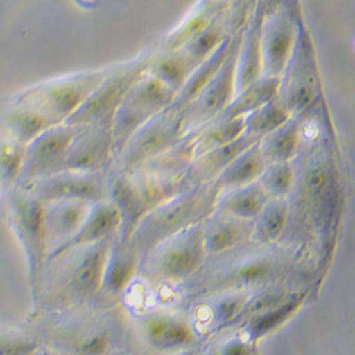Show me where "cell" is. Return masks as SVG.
Listing matches in <instances>:
<instances>
[{
  "label": "cell",
  "mask_w": 355,
  "mask_h": 355,
  "mask_svg": "<svg viewBox=\"0 0 355 355\" xmlns=\"http://www.w3.org/2000/svg\"><path fill=\"white\" fill-rule=\"evenodd\" d=\"M219 193L214 182H203L157 206L141 220L131 239L138 254L151 253L176 233L208 219L215 209Z\"/></svg>",
  "instance_id": "obj_1"
},
{
  "label": "cell",
  "mask_w": 355,
  "mask_h": 355,
  "mask_svg": "<svg viewBox=\"0 0 355 355\" xmlns=\"http://www.w3.org/2000/svg\"><path fill=\"white\" fill-rule=\"evenodd\" d=\"M176 94L145 71L128 90L112 118L114 153L121 154L132 135L148 121L172 105Z\"/></svg>",
  "instance_id": "obj_2"
},
{
  "label": "cell",
  "mask_w": 355,
  "mask_h": 355,
  "mask_svg": "<svg viewBox=\"0 0 355 355\" xmlns=\"http://www.w3.org/2000/svg\"><path fill=\"white\" fill-rule=\"evenodd\" d=\"M12 226L26 259L27 279L33 300H37L50 243L44 203L33 195H20L12 203Z\"/></svg>",
  "instance_id": "obj_3"
},
{
  "label": "cell",
  "mask_w": 355,
  "mask_h": 355,
  "mask_svg": "<svg viewBox=\"0 0 355 355\" xmlns=\"http://www.w3.org/2000/svg\"><path fill=\"white\" fill-rule=\"evenodd\" d=\"M320 78L311 36L300 21L290 60L280 77L277 100L293 116H304L315 104Z\"/></svg>",
  "instance_id": "obj_4"
},
{
  "label": "cell",
  "mask_w": 355,
  "mask_h": 355,
  "mask_svg": "<svg viewBox=\"0 0 355 355\" xmlns=\"http://www.w3.org/2000/svg\"><path fill=\"white\" fill-rule=\"evenodd\" d=\"M187 134L184 110L169 105L142 125L127 142L121 155L125 169L135 171L139 166L158 159L180 144Z\"/></svg>",
  "instance_id": "obj_5"
},
{
  "label": "cell",
  "mask_w": 355,
  "mask_h": 355,
  "mask_svg": "<svg viewBox=\"0 0 355 355\" xmlns=\"http://www.w3.org/2000/svg\"><path fill=\"white\" fill-rule=\"evenodd\" d=\"M300 12L295 0H284L280 8L261 21V77L280 78L295 46Z\"/></svg>",
  "instance_id": "obj_6"
},
{
  "label": "cell",
  "mask_w": 355,
  "mask_h": 355,
  "mask_svg": "<svg viewBox=\"0 0 355 355\" xmlns=\"http://www.w3.org/2000/svg\"><path fill=\"white\" fill-rule=\"evenodd\" d=\"M151 253H155L151 270L158 279L181 282L193 276L208 257L203 223L176 233L158 245Z\"/></svg>",
  "instance_id": "obj_7"
},
{
  "label": "cell",
  "mask_w": 355,
  "mask_h": 355,
  "mask_svg": "<svg viewBox=\"0 0 355 355\" xmlns=\"http://www.w3.org/2000/svg\"><path fill=\"white\" fill-rule=\"evenodd\" d=\"M148 64L150 60L135 62L114 74L105 76L92 96L69 118L67 124L73 127L112 125L118 105L121 104L132 84L146 71Z\"/></svg>",
  "instance_id": "obj_8"
},
{
  "label": "cell",
  "mask_w": 355,
  "mask_h": 355,
  "mask_svg": "<svg viewBox=\"0 0 355 355\" xmlns=\"http://www.w3.org/2000/svg\"><path fill=\"white\" fill-rule=\"evenodd\" d=\"M242 33L232 36V46L225 63L202 93L184 110L187 132L198 131L214 121L236 96V60H238Z\"/></svg>",
  "instance_id": "obj_9"
},
{
  "label": "cell",
  "mask_w": 355,
  "mask_h": 355,
  "mask_svg": "<svg viewBox=\"0 0 355 355\" xmlns=\"http://www.w3.org/2000/svg\"><path fill=\"white\" fill-rule=\"evenodd\" d=\"M77 132L73 125H54L26 148L21 176L27 182L60 173L66 168L69 148Z\"/></svg>",
  "instance_id": "obj_10"
},
{
  "label": "cell",
  "mask_w": 355,
  "mask_h": 355,
  "mask_svg": "<svg viewBox=\"0 0 355 355\" xmlns=\"http://www.w3.org/2000/svg\"><path fill=\"white\" fill-rule=\"evenodd\" d=\"M32 193L43 203L57 200L101 202L105 198V187L98 173L63 171L43 180L31 182Z\"/></svg>",
  "instance_id": "obj_11"
},
{
  "label": "cell",
  "mask_w": 355,
  "mask_h": 355,
  "mask_svg": "<svg viewBox=\"0 0 355 355\" xmlns=\"http://www.w3.org/2000/svg\"><path fill=\"white\" fill-rule=\"evenodd\" d=\"M114 154L112 125L77 127L64 171L98 173Z\"/></svg>",
  "instance_id": "obj_12"
},
{
  "label": "cell",
  "mask_w": 355,
  "mask_h": 355,
  "mask_svg": "<svg viewBox=\"0 0 355 355\" xmlns=\"http://www.w3.org/2000/svg\"><path fill=\"white\" fill-rule=\"evenodd\" d=\"M104 78V74H92L51 85L42 94L39 112L47 116L53 125L69 120Z\"/></svg>",
  "instance_id": "obj_13"
},
{
  "label": "cell",
  "mask_w": 355,
  "mask_h": 355,
  "mask_svg": "<svg viewBox=\"0 0 355 355\" xmlns=\"http://www.w3.org/2000/svg\"><path fill=\"white\" fill-rule=\"evenodd\" d=\"M302 189L310 209L320 219H327L334 212L338 192L337 178L327 158L320 155L310 161L303 172Z\"/></svg>",
  "instance_id": "obj_14"
},
{
  "label": "cell",
  "mask_w": 355,
  "mask_h": 355,
  "mask_svg": "<svg viewBox=\"0 0 355 355\" xmlns=\"http://www.w3.org/2000/svg\"><path fill=\"white\" fill-rule=\"evenodd\" d=\"M93 203L84 200H57L44 203L50 243L49 259L73 239V236L78 232L90 212Z\"/></svg>",
  "instance_id": "obj_15"
},
{
  "label": "cell",
  "mask_w": 355,
  "mask_h": 355,
  "mask_svg": "<svg viewBox=\"0 0 355 355\" xmlns=\"http://www.w3.org/2000/svg\"><path fill=\"white\" fill-rule=\"evenodd\" d=\"M121 229V216L112 202H96L73 239L58 250L51 259L62 256L73 249H84L105 241Z\"/></svg>",
  "instance_id": "obj_16"
},
{
  "label": "cell",
  "mask_w": 355,
  "mask_h": 355,
  "mask_svg": "<svg viewBox=\"0 0 355 355\" xmlns=\"http://www.w3.org/2000/svg\"><path fill=\"white\" fill-rule=\"evenodd\" d=\"M110 250V241L84 248V253L76 261L69 279L71 291L78 297H93L103 290Z\"/></svg>",
  "instance_id": "obj_17"
},
{
  "label": "cell",
  "mask_w": 355,
  "mask_h": 355,
  "mask_svg": "<svg viewBox=\"0 0 355 355\" xmlns=\"http://www.w3.org/2000/svg\"><path fill=\"white\" fill-rule=\"evenodd\" d=\"M111 198L121 216V243H130L141 220L151 212L137 181L128 175L116 178L111 187Z\"/></svg>",
  "instance_id": "obj_18"
},
{
  "label": "cell",
  "mask_w": 355,
  "mask_h": 355,
  "mask_svg": "<svg viewBox=\"0 0 355 355\" xmlns=\"http://www.w3.org/2000/svg\"><path fill=\"white\" fill-rule=\"evenodd\" d=\"M256 142H259L257 138L245 132L238 139L225 144L222 146L214 148V150L205 153L193 159L195 162L191 166L188 178L195 181V185L203 182H214L216 180V176L225 168H227L236 158L241 157Z\"/></svg>",
  "instance_id": "obj_19"
},
{
  "label": "cell",
  "mask_w": 355,
  "mask_h": 355,
  "mask_svg": "<svg viewBox=\"0 0 355 355\" xmlns=\"http://www.w3.org/2000/svg\"><path fill=\"white\" fill-rule=\"evenodd\" d=\"M144 336L148 344L161 351L187 348L196 341L195 330L180 318L154 315L144 324Z\"/></svg>",
  "instance_id": "obj_20"
},
{
  "label": "cell",
  "mask_w": 355,
  "mask_h": 355,
  "mask_svg": "<svg viewBox=\"0 0 355 355\" xmlns=\"http://www.w3.org/2000/svg\"><path fill=\"white\" fill-rule=\"evenodd\" d=\"M261 21L263 20L253 16L248 28L242 33L238 60H236V93L245 90L261 78Z\"/></svg>",
  "instance_id": "obj_21"
},
{
  "label": "cell",
  "mask_w": 355,
  "mask_h": 355,
  "mask_svg": "<svg viewBox=\"0 0 355 355\" xmlns=\"http://www.w3.org/2000/svg\"><path fill=\"white\" fill-rule=\"evenodd\" d=\"M302 138V118L291 116L282 127L263 137L259 148L268 164L291 162L300 151Z\"/></svg>",
  "instance_id": "obj_22"
},
{
  "label": "cell",
  "mask_w": 355,
  "mask_h": 355,
  "mask_svg": "<svg viewBox=\"0 0 355 355\" xmlns=\"http://www.w3.org/2000/svg\"><path fill=\"white\" fill-rule=\"evenodd\" d=\"M266 166H268V162H266L260 151L259 142H256L241 157L236 158L227 168H225L216 176L214 184L219 192L242 188L257 182Z\"/></svg>",
  "instance_id": "obj_23"
},
{
  "label": "cell",
  "mask_w": 355,
  "mask_h": 355,
  "mask_svg": "<svg viewBox=\"0 0 355 355\" xmlns=\"http://www.w3.org/2000/svg\"><path fill=\"white\" fill-rule=\"evenodd\" d=\"M225 192V196L220 200L218 198L216 202L220 212L243 222L254 220L263 211L266 203L270 200L259 182Z\"/></svg>",
  "instance_id": "obj_24"
},
{
  "label": "cell",
  "mask_w": 355,
  "mask_h": 355,
  "mask_svg": "<svg viewBox=\"0 0 355 355\" xmlns=\"http://www.w3.org/2000/svg\"><path fill=\"white\" fill-rule=\"evenodd\" d=\"M280 78L261 77L245 90L236 93L232 103L218 116L220 120H232V118H245L250 112L263 107L277 98ZM215 118V120H218Z\"/></svg>",
  "instance_id": "obj_25"
},
{
  "label": "cell",
  "mask_w": 355,
  "mask_h": 355,
  "mask_svg": "<svg viewBox=\"0 0 355 355\" xmlns=\"http://www.w3.org/2000/svg\"><path fill=\"white\" fill-rule=\"evenodd\" d=\"M195 69L196 64L187 55V53L182 49H178L168 50L162 55L155 57L154 60H150L146 71L178 94Z\"/></svg>",
  "instance_id": "obj_26"
},
{
  "label": "cell",
  "mask_w": 355,
  "mask_h": 355,
  "mask_svg": "<svg viewBox=\"0 0 355 355\" xmlns=\"http://www.w3.org/2000/svg\"><path fill=\"white\" fill-rule=\"evenodd\" d=\"M232 46V36H229L215 53L203 60L191 74L182 90L176 94L172 105L178 110H185L200 93L208 83L215 77L222 64L225 63Z\"/></svg>",
  "instance_id": "obj_27"
},
{
  "label": "cell",
  "mask_w": 355,
  "mask_h": 355,
  "mask_svg": "<svg viewBox=\"0 0 355 355\" xmlns=\"http://www.w3.org/2000/svg\"><path fill=\"white\" fill-rule=\"evenodd\" d=\"M138 263V252L131 243L114 246L108 256L103 288L112 295H120L131 283Z\"/></svg>",
  "instance_id": "obj_28"
},
{
  "label": "cell",
  "mask_w": 355,
  "mask_h": 355,
  "mask_svg": "<svg viewBox=\"0 0 355 355\" xmlns=\"http://www.w3.org/2000/svg\"><path fill=\"white\" fill-rule=\"evenodd\" d=\"M245 134V118H232V120H214L196 131L192 137L193 159L214 148L229 144Z\"/></svg>",
  "instance_id": "obj_29"
},
{
  "label": "cell",
  "mask_w": 355,
  "mask_h": 355,
  "mask_svg": "<svg viewBox=\"0 0 355 355\" xmlns=\"http://www.w3.org/2000/svg\"><path fill=\"white\" fill-rule=\"evenodd\" d=\"M229 36H230V33H227V21L225 19V15L222 12H219L208 26L203 27L198 35H195L182 47V50L187 53V55L198 67L212 53H215L218 50V47Z\"/></svg>",
  "instance_id": "obj_30"
},
{
  "label": "cell",
  "mask_w": 355,
  "mask_h": 355,
  "mask_svg": "<svg viewBox=\"0 0 355 355\" xmlns=\"http://www.w3.org/2000/svg\"><path fill=\"white\" fill-rule=\"evenodd\" d=\"M246 222L222 214V218L214 220L209 226H203L205 246L208 254L223 253L238 245L245 236Z\"/></svg>",
  "instance_id": "obj_31"
},
{
  "label": "cell",
  "mask_w": 355,
  "mask_h": 355,
  "mask_svg": "<svg viewBox=\"0 0 355 355\" xmlns=\"http://www.w3.org/2000/svg\"><path fill=\"white\" fill-rule=\"evenodd\" d=\"M288 216L290 205L287 199H270L254 219V238L263 243L276 242L287 227Z\"/></svg>",
  "instance_id": "obj_32"
},
{
  "label": "cell",
  "mask_w": 355,
  "mask_h": 355,
  "mask_svg": "<svg viewBox=\"0 0 355 355\" xmlns=\"http://www.w3.org/2000/svg\"><path fill=\"white\" fill-rule=\"evenodd\" d=\"M293 115L276 98L245 116V132L259 141L287 123Z\"/></svg>",
  "instance_id": "obj_33"
},
{
  "label": "cell",
  "mask_w": 355,
  "mask_h": 355,
  "mask_svg": "<svg viewBox=\"0 0 355 355\" xmlns=\"http://www.w3.org/2000/svg\"><path fill=\"white\" fill-rule=\"evenodd\" d=\"M257 182L270 199H287L295 188V172L291 162L268 164Z\"/></svg>",
  "instance_id": "obj_34"
},
{
  "label": "cell",
  "mask_w": 355,
  "mask_h": 355,
  "mask_svg": "<svg viewBox=\"0 0 355 355\" xmlns=\"http://www.w3.org/2000/svg\"><path fill=\"white\" fill-rule=\"evenodd\" d=\"M302 302H303V295L294 294L286 303L280 304L279 307L272 309L263 314H259L256 317H252L248 325L250 336L253 338H260L266 334L272 333L273 330L280 327L283 322H286L295 311H297V309L302 306Z\"/></svg>",
  "instance_id": "obj_35"
},
{
  "label": "cell",
  "mask_w": 355,
  "mask_h": 355,
  "mask_svg": "<svg viewBox=\"0 0 355 355\" xmlns=\"http://www.w3.org/2000/svg\"><path fill=\"white\" fill-rule=\"evenodd\" d=\"M40 344L21 331L0 327V355H36Z\"/></svg>",
  "instance_id": "obj_36"
},
{
  "label": "cell",
  "mask_w": 355,
  "mask_h": 355,
  "mask_svg": "<svg viewBox=\"0 0 355 355\" xmlns=\"http://www.w3.org/2000/svg\"><path fill=\"white\" fill-rule=\"evenodd\" d=\"M26 148L21 144L3 142L0 144V176L6 181H13L21 175Z\"/></svg>",
  "instance_id": "obj_37"
},
{
  "label": "cell",
  "mask_w": 355,
  "mask_h": 355,
  "mask_svg": "<svg viewBox=\"0 0 355 355\" xmlns=\"http://www.w3.org/2000/svg\"><path fill=\"white\" fill-rule=\"evenodd\" d=\"M291 295L282 290H266L260 291L259 294L253 295V297L249 302H245L243 309L241 314L246 317H256L259 314H263L266 311H269L272 309L279 307L280 304L286 303Z\"/></svg>",
  "instance_id": "obj_38"
},
{
  "label": "cell",
  "mask_w": 355,
  "mask_h": 355,
  "mask_svg": "<svg viewBox=\"0 0 355 355\" xmlns=\"http://www.w3.org/2000/svg\"><path fill=\"white\" fill-rule=\"evenodd\" d=\"M275 263L270 260H254L245 263L232 275V283L253 284L273 277Z\"/></svg>",
  "instance_id": "obj_39"
},
{
  "label": "cell",
  "mask_w": 355,
  "mask_h": 355,
  "mask_svg": "<svg viewBox=\"0 0 355 355\" xmlns=\"http://www.w3.org/2000/svg\"><path fill=\"white\" fill-rule=\"evenodd\" d=\"M71 345L77 355H105L110 351L111 340L107 331L92 330L78 336Z\"/></svg>",
  "instance_id": "obj_40"
},
{
  "label": "cell",
  "mask_w": 355,
  "mask_h": 355,
  "mask_svg": "<svg viewBox=\"0 0 355 355\" xmlns=\"http://www.w3.org/2000/svg\"><path fill=\"white\" fill-rule=\"evenodd\" d=\"M243 304H245V300L242 299H227L225 302H222L219 304V309H218V317L222 322H226V321H230L233 318H236L238 315H241V311L243 309Z\"/></svg>",
  "instance_id": "obj_41"
},
{
  "label": "cell",
  "mask_w": 355,
  "mask_h": 355,
  "mask_svg": "<svg viewBox=\"0 0 355 355\" xmlns=\"http://www.w3.org/2000/svg\"><path fill=\"white\" fill-rule=\"evenodd\" d=\"M220 355H250V348L246 343L234 340L223 347Z\"/></svg>",
  "instance_id": "obj_42"
},
{
  "label": "cell",
  "mask_w": 355,
  "mask_h": 355,
  "mask_svg": "<svg viewBox=\"0 0 355 355\" xmlns=\"http://www.w3.org/2000/svg\"><path fill=\"white\" fill-rule=\"evenodd\" d=\"M178 355H196V352H195V351H192V349H185V351L180 352Z\"/></svg>",
  "instance_id": "obj_43"
},
{
  "label": "cell",
  "mask_w": 355,
  "mask_h": 355,
  "mask_svg": "<svg viewBox=\"0 0 355 355\" xmlns=\"http://www.w3.org/2000/svg\"><path fill=\"white\" fill-rule=\"evenodd\" d=\"M36 355H39V354H36Z\"/></svg>",
  "instance_id": "obj_44"
}]
</instances>
